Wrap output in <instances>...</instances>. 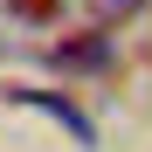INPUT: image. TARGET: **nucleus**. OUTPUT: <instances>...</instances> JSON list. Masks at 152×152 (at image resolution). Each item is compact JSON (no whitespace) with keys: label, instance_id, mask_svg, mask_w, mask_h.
Returning a JSON list of instances; mask_svg holds the SVG:
<instances>
[{"label":"nucleus","instance_id":"1","mask_svg":"<svg viewBox=\"0 0 152 152\" xmlns=\"http://www.w3.org/2000/svg\"><path fill=\"white\" fill-rule=\"evenodd\" d=\"M138 7H145V0H90V14H97V21H132Z\"/></svg>","mask_w":152,"mask_h":152}]
</instances>
